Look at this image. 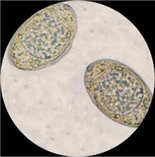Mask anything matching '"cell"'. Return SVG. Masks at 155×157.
Segmentation results:
<instances>
[{"label": "cell", "instance_id": "cell-1", "mask_svg": "<svg viewBox=\"0 0 155 157\" xmlns=\"http://www.w3.org/2000/svg\"><path fill=\"white\" fill-rule=\"evenodd\" d=\"M78 30L72 7L59 2L34 14L19 27L8 46V59L24 71L55 64L70 51Z\"/></svg>", "mask_w": 155, "mask_h": 157}, {"label": "cell", "instance_id": "cell-2", "mask_svg": "<svg viewBox=\"0 0 155 157\" xmlns=\"http://www.w3.org/2000/svg\"><path fill=\"white\" fill-rule=\"evenodd\" d=\"M85 90L93 103L114 122L137 128L145 119L153 94L142 78L127 65L102 59L89 65Z\"/></svg>", "mask_w": 155, "mask_h": 157}]
</instances>
